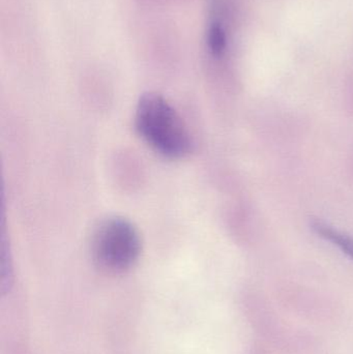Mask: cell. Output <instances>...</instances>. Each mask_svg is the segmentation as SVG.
<instances>
[{
  "instance_id": "1",
  "label": "cell",
  "mask_w": 353,
  "mask_h": 354,
  "mask_svg": "<svg viewBox=\"0 0 353 354\" xmlns=\"http://www.w3.org/2000/svg\"><path fill=\"white\" fill-rule=\"evenodd\" d=\"M135 120L140 136L161 155L180 159L192 151V139L186 124L162 95H143L137 105Z\"/></svg>"
},
{
  "instance_id": "2",
  "label": "cell",
  "mask_w": 353,
  "mask_h": 354,
  "mask_svg": "<svg viewBox=\"0 0 353 354\" xmlns=\"http://www.w3.org/2000/svg\"><path fill=\"white\" fill-rule=\"evenodd\" d=\"M93 257L97 266L109 274L128 272L138 261L141 239L138 230L124 218L103 221L93 233Z\"/></svg>"
},
{
  "instance_id": "3",
  "label": "cell",
  "mask_w": 353,
  "mask_h": 354,
  "mask_svg": "<svg viewBox=\"0 0 353 354\" xmlns=\"http://www.w3.org/2000/svg\"><path fill=\"white\" fill-rule=\"evenodd\" d=\"M311 226L316 234L323 237L325 241H331L333 245H337L343 253L353 259V239L352 237L342 234L339 231L335 230L329 225L319 222V221H314Z\"/></svg>"
},
{
  "instance_id": "4",
  "label": "cell",
  "mask_w": 353,
  "mask_h": 354,
  "mask_svg": "<svg viewBox=\"0 0 353 354\" xmlns=\"http://www.w3.org/2000/svg\"><path fill=\"white\" fill-rule=\"evenodd\" d=\"M207 44H209V51L213 56H221L225 51L227 37H226L225 30L219 23H213L209 27Z\"/></svg>"
}]
</instances>
